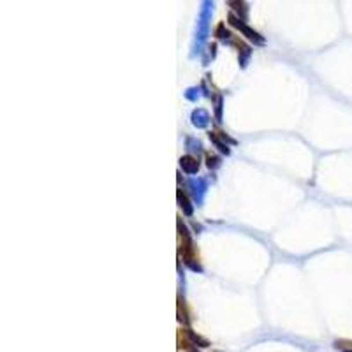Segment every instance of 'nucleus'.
Here are the masks:
<instances>
[{
    "instance_id": "f257e3e1",
    "label": "nucleus",
    "mask_w": 352,
    "mask_h": 352,
    "mask_svg": "<svg viewBox=\"0 0 352 352\" xmlns=\"http://www.w3.org/2000/svg\"><path fill=\"white\" fill-rule=\"evenodd\" d=\"M180 162H182V167L187 171V173H196V171L199 169L198 160L192 159V157H189V155H187V157H182V160H180Z\"/></svg>"
},
{
    "instance_id": "f03ea898",
    "label": "nucleus",
    "mask_w": 352,
    "mask_h": 352,
    "mask_svg": "<svg viewBox=\"0 0 352 352\" xmlns=\"http://www.w3.org/2000/svg\"><path fill=\"white\" fill-rule=\"evenodd\" d=\"M241 32H243V34L247 35L248 39H252V41H256V43H259V44H263V43H264V39L261 37V35L257 34V32H254V30H252V28L245 27V25H243V27H241Z\"/></svg>"
}]
</instances>
